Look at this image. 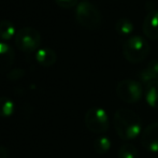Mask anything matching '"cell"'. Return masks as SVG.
<instances>
[{
	"instance_id": "14",
	"label": "cell",
	"mask_w": 158,
	"mask_h": 158,
	"mask_svg": "<svg viewBox=\"0 0 158 158\" xmlns=\"http://www.w3.org/2000/svg\"><path fill=\"white\" fill-rule=\"evenodd\" d=\"M15 111V103L13 100L6 96L0 97V116L9 117L13 115Z\"/></svg>"
},
{
	"instance_id": "19",
	"label": "cell",
	"mask_w": 158,
	"mask_h": 158,
	"mask_svg": "<svg viewBox=\"0 0 158 158\" xmlns=\"http://www.w3.org/2000/svg\"><path fill=\"white\" fill-rule=\"evenodd\" d=\"M55 2L63 9H71L79 4V0H55Z\"/></svg>"
},
{
	"instance_id": "4",
	"label": "cell",
	"mask_w": 158,
	"mask_h": 158,
	"mask_svg": "<svg viewBox=\"0 0 158 158\" xmlns=\"http://www.w3.org/2000/svg\"><path fill=\"white\" fill-rule=\"evenodd\" d=\"M41 35L32 27H24L15 35V45L24 53L37 52L41 45Z\"/></svg>"
},
{
	"instance_id": "1",
	"label": "cell",
	"mask_w": 158,
	"mask_h": 158,
	"mask_svg": "<svg viewBox=\"0 0 158 158\" xmlns=\"http://www.w3.org/2000/svg\"><path fill=\"white\" fill-rule=\"evenodd\" d=\"M114 127L122 140L129 141L139 137L141 132V119L129 109H118L114 114Z\"/></svg>"
},
{
	"instance_id": "17",
	"label": "cell",
	"mask_w": 158,
	"mask_h": 158,
	"mask_svg": "<svg viewBox=\"0 0 158 158\" xmlns=\"http://www.w3.org/2000/svg\"><path fill=\"white\" fill-rule=\"evenodd\" d=\"M118 158H137L138 151L135 146L131 143H125L118 150Z\"/></svg>"
},
{
	"instance_id": "2",
	"label": "cell",
	"mask_w": 158,
	"mask_h": 158,
	"mask_svg": "<svg viewBox=\"0 0 158 158\" xmlns=\"http://www.w3.org/2000/svg\"><path fill=\"white\" fill-rule=\"evenodd\" d=\"M150 44L141 35H132L128 38L123 45V55L131 64L143 61L150 54Z\"/></svg>"
},
{
	"instance_id": "21",
	"label": "cell",
	"mask_w": 158,
	"mask_h": 158,
	"mask_svg": "<svg viewBox=\"0 0 158 158\" xmlns=\"http://www.w3.org/2000/svg\"><path fill=\"white\" fill-rule=\"evenodd\" d=\"M82 1H87V2H89V0H82Z\"/></svg>"
},
{
	"instance_id": "3",
	"label": "cell",
	"mask_w": 158,
	"mask_h": 158,
	"mask_svg": "<svg viewBox=\"0 0 158 158\" xmlns=\"http://www.w3.org/2000/svg\"><path fill=\"white\" fill-rule=\"evenodd\" d=\"M75 19L82 27L94 30L100 27L102 22L101 12L97 6L87 1L79 2L75 6Z\"/></svg>"
},
{
	"instance_id": "8",
	"label": "cell",
	"mask_w": 158,
	"mask_h": 158,
	"mask_svg": "<svg viewBox=\"0 0 158 158\" xmlns=\"http://www.w3.org/2000/svg\"><path fill=\"white\" fill-rule=\"evenodd\" d=\"M142 29L145 37H148V39H158V11L154 10L148 13L143 21Z\"/></svg>"
},
{
	"instance_id": "15",
	"label": "cell",
	"mask_w": 158,
	"mask_h": 158,
	"mask_svg": "<svg viewBox=\"0 0 158 158\" xmlns=\"http://www.w3.org/2000/svg\"><path fill=\"white\" fill-rule=\"evenodd\" d=\"M93 146H94V150L96 153L103 155L110 151L111 146H112V142H111V140L108 137L102 135V137H99L95 140L94 143H93Z\"/></svg>"
},
{
	"instance_id": "6",
	"label": "cell",
	"mask_w": 158,
	"mask_h": 158,
	"mask_svg": "<svg viewBox=\"0 0 158 158\" xmlns=\"http://www.w3.org/2000/svg\"><path fill=\"white\" fill-rule=\"evenodd\" d=\"M142 86L140 82L126 79L121 81L116 86V94L126 103H135L142 97Z\"/></svg>"
},
{
	"instance_id": "7",
	"label": "cell",
	"mask_w": 158,
	"mask_h": 158,
	"mask_svg": "<svg viewBox=\"0 0 158 158\" xmlns=\"http://www.w3.org/2000/svg\"><path fill=\"white\" fill-rule=\"evenodd\" d=\"M141 144L150 152H158V123L151 124L144 129L141 135Z\"/></svg>"
},
{
	"instance_id": "13",
	"label": "cell",
	"mask_w": 158,
	"mask_h": 158,
	"mask_svg": "<svg viewBox=\"0 0 158 158\" xmlns=\"http://www.w3.org/2000/svg\"><path fill=\"white\" fill-rule=\"evenodd\" d=\"M145 99L148 106L154 109H158V81L146 85Z\"/></svg>"
},
{
	"instance_id": "5",
	"label": "cell",
	"mask_w": 158,
	"mask_h": 158,
	"mask_svg": "<svg viewBox=\"0 0 158 158\" xmlns=\"http://www.w3.org/2000/svg\"><path fill=\"white\" fill-rule=\"evenodd\" d=\"M84 122L88 130L94 133H103L108 131L110 127L108 113L104 109L99 108V106L90 108L86 112Z\"/></svg>"
},
{
	"instance_id": "20",
	"label": "cell",
	"mask_w": 158,
	"mask_h": 158,
	"mask_svg": "<svg viewBox=\"0 0 158 158\" xmlns=\"http://www.w3.org/2000/svg\"><path fill=\"white\" fill-rule=\"evenodd\" d=\"M8 156H9L8 150L6 148H3V146H1L0 148V158H8Z\"/></svg>"
},
{
	"instance_id": "10",
	"label": "cell",
	"mask_w": 158,
	"mask_h": 158,
	"mask_svg": "<svg viewBox=\"0 0 158 158\" xmlns=\"http://www.w3.org/2000/svg\"><path fill=\"white\" fill-rule=\"evenodd\" d=\"M140 82L145 85L158 81V60H152L138 74Z\"/></svg>"
},
{
	"instance_id": "18",
	"label": "cell",
	"mask_w": 158,
	"mask_h": 158,
	"mask_svg": "<svg viewBox=\"0 0 158 158\" xmlns=\"http://www.w3.org/2000/svg\"><path fill=\"white\" fill-rule=\"evenodd\" d=\"M25 75V71L23 70L22 68H15V69H12L8 72L6 77H8L9 80L11 81H17V80L22 79V77Z\"/></svg>"
},
{
	"instance_id": "12",
	"label": "cell",
	"mask_w": 158,
	"mask_h": 158,
	"mask_svg": "<svg viewBox=\"0 0 158 158\" xmlns=\"http://www.w3.org/2000/svg\"><path fill=\"white\" fill-rule=\"evenodd\" d=\"M15 35H16V28L12 22L6 19L0 21V39L2 41H10L15 38Z\"/></svg>"
},
{
	"instance_id": "16",
	"label": "cell",
	"mask_w": 158,
	"mask_h": 158,
	"mask_svg": "<svg viewBox=\"0 0 158 158\" xmlns=\"http://www.w3.org/2000/svg\"><path fill=\"white\" fill-rule=\"evenodd\" d=\"M115 30L119 35H129L133 31V24L130 19L122 17L115 24Z\"/></svg>"
},
{
	"instance_id": "9",
	"label": "cell",
	"mask_w": 158,
	"mask_h": 158,
	"mask_svg": "<svg viewBox=\"0 0 158 158\" xmlns=\"http://www.w3.org/2000/svg\"><path fill=\"white\" fill-rule=\"evenodd\" d=\"M15 59L13 48L6 42H0V73L8 71Z\"/></svg>"
},
{
	"instance_id": "11",
	"label": "cell",
	"mask_w": 158,
	"mask_h": 158,
	"mask_svg": "<svg viewBox=\"0 0 158 158\" xmlns=\"http://www.w3.org/2000/svg\"><path fill=\"white\" fill-rule=\"evenodd\" d=\"M35 60L43 67H51L56 63L57 55L52 48H41L35 52Z\"/></svg>"
}]
</instances>
